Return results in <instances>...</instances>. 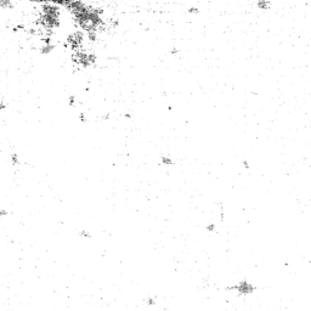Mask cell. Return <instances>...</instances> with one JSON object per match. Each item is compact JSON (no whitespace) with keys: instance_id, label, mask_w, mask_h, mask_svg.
<instances>
[{"instance_id":"ba28073f","label":"cell","mask_w":311,"mask_h":311,"mask_svg":"<svg viewBox=\"0 0 311 311\" xmlns=\"http://www.w3.org/2000/svg\"><path fill=\"white\" fill-rule=\"evenodd\" d=\"M8 213H6V210H0V216H4V215H6Z\"/></svg>"},{"instance_id":"8fae6325","label":"cell","mask_w":311,"mask_h":311,"mask_svg":"<svg viewBox=\"0 0 311 311\" xmlns=\"http://www.w3.org/2000/svg\"><path fill=\"white\" fill-rule=\"evenodd\" d=\"M243 164H244V167H245V168H249V164H248V162H247V161H244V162H243Z\"/></svg>"},{"instance_id":"52a82bcc","label":"cell","mask_w":311,"mask_h":311,"mask_svg":"<svg viewBox=\"0 0 311 311\" xmlns=\"http://www.w3.org/2000/svg\"><path fill=\"white\" fill-rule=\"evenodd\" d=\"M12 163H14V164H19V159H17V156H16V154H12Z\"/></svg>"},{"instance_id":"6da1fadb","label":"cell","mask_w":311,"mask_h":311,"mask_svg":"<svg viewBox=\"0 0 311 311\" xmlns=\"http://www.w3.org/2000/svg\"><path fill=\"white\" fill-rule=\"evenodd\" d=\"M236 289L239 292V294H249V293H252V292L255 289V287L252 286L250 283L243 281V282H241L238 286H236Z\"/></svg>"},{"instance_id":"277c9868","label":"cell","mask_w":311,"mask_h":311,"mask_svg":"<svg viewBox=\"0 0 311 311\" xmlns=\"http://www.w3.org/2000/svg\"><path fill=\"white\" fill-rule=\"evenodd\" d=\"M78 235H79V236H82V237H85V238H89V237H90V233H89V232H86V231H80Z\"/></svg>"},{"instance_id":"5b68a950","label":"cell","mask_w":311,"mask_h":311,"mask_svg":"<svg viewBox=\"0 0 311 311\" xmlns=\"http://www.w3.org/2000/svg\"><path fill=\"white\" fill-rule=\"evenodd\" d=\"M146 304H148V305H154V304H156V300H154L153 298H148V299L146 300Z\"/></svg>"},{"instance_id":"3957f363","label":"cell","mask_w":311,"mask_h":311,"mask_svg":"<svg viewBox=\"0 0 311 311\" xmlns=\"http://www.w3.org/2000/svg\"><path fill=\"white\" fill-rule=\"evenodd\" d=\"M162 163L165 164V165H171V164H173V161L169 159L168 157H162Z\"/></svg>"},{"instance_id":"8992f818","label":"cell","mask_w":311,"mask_h":311,"mask_svg":"<svg viewBox=\"0 0 311 311\" xmlns=\"http://www.w3.org/2000/svg\"><path fill=\"white\" fill-rule=\"evenodd\" d=\"M207 230L210 231V232H213V231L215 230V225H214V224H210L209 226H207Z\"/></svg>"},{"instance_id":"7a4b0ae2","label":"cell","mask_w":311,"mask_h":311,"mask_svg":"<svg viewBox=\"0 0 311 311\" xmlns=\"http://www.w3.org/2000/svg\"><path fill=\"white\" fill-rule=\"evenodd\" d=\"M0 8H3V9L12 8V0H0Z\"/></svg>"},{"instance_id":"9c48e42d","label":"cell","mask_w":311,"mask_h":311,"mask_svg":"<svg viewBox=\"0 0 311 311\" xmlns=\"http://www.w3.org/2000/svg\"><path fill=\"white\" fill-rule=\"evenodd\" d=\"M73 102H74V97H73V96H71V97H69V105L72 106V105H73Z\"/></svg>"},{"instance_id":"30bf717a","label":"cell","mask_w":311,"mask_h":311,"mask_svg":"<svg viewBox=\"0 0 311 311\" xmlns=\"http://www.w3.org/2000/svg\"><path fill=\"white\" fill-rule=\"evenodd\" d=\"M6 107V105H4V103H0V110H4Z\"/></svg>"}]
</instances>
